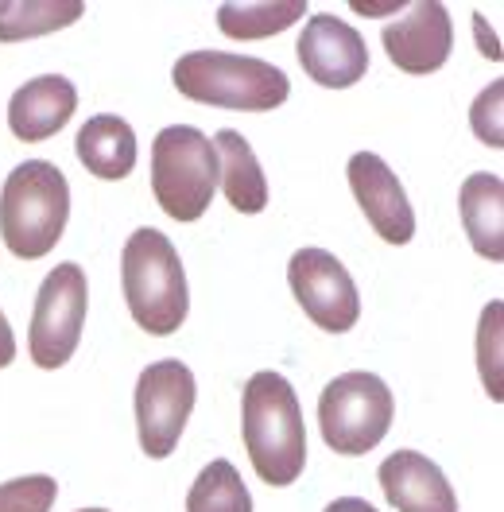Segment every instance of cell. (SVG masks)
<instances>
[{"label": "cell", "instance_id": "cell-1", "mask_svg": "<svg viewBox=\"0 0 504 512\" xmlns=\"http://www.w3.org/2000/svg\"><path fill=\"white\" fill-rule=\"evenodd\" d=\"M241 427L252 470L264 485H291L307 466V423L284 373H252L241 396Z\"/></svg>", "mask_w": 504, "mask_h": 512}, {"label": "cell", "instance_id": "cell-2", "mask_svg": "<svg viewBox=\"0 0 504 512\" xmlns=\"http://www.w3.org/2000/svg\"><path fill=\"white\" fill-rule=\"evenodd\" d=\"M121 288H125V303L128 311H132V322L144 334L171 338L187 322L190 291L183 260H179V249L171 245V237L152 229V225L136 229L125 241Z\"/></svg>", "mask_w": 504, "mask_h": 512}, {"label": "cell", "instance_id": "cell-3", "mask_svg": "<svg viewBox=\"0 0 504 512\" xmlns=\"http://www.w3.org/2000/svg\"><path fill=\"white\" fill-rule=\"evenodd\" d=\"M70 222V183L47 160H28L12 167L0 191V237L8 253L20 260L47 256Z\"/></svg>", "mask_w": 504, "mask_h": 512}, {"label": "cell", "instance_id": "cell-4", "mask_svg": "<svg viewBox=\"0 0 504 512\" xmlns=\"http://www.w3.org/2000/svg\"><path fill=\"white\" fill-rule=\"evenodd\" d=\"M171 82L190 101L237 109V113H272L291 94V82L280 66L252 59V55H225V51L179 55Z\"/></svg>", "mask_w": 504, "mask_h": 512}, {"label": "cell", "instance_id": "cell-5", "mask_svg": "<svg viewBox=\"0 0 504 512\" xmlns=\"http://www.w3.org/2000/svg\"><path fill=\"white\" fill-rule=\"evenodd\" d=\"M218 191L214 140L194 125H171L152 140V194L175 222H198Z\"/></svg>", "mask_w": 504, "mask_h": 512}, {"label": "cell", "instance_id": "cell-6", "mask_svg": "<svg viewBox=\"0 0 504 512\" xmlns=\"http://www.w3.org/2000/svg\"><path fill=\"white\" fill-rule=\"evenodd\" d=\"M392 416H396L392 388L377 373H365V369L334 377L318 396L322 439L334 454H346V458L380 447L392 427Z\"/></svg>", "mask_w": 504, "mask_h": 512}, {"label": "cell", "instance_id": "cell-7", "mask_svg": "<svg viewBox=\"0 0 504 512\" xmlns=\"http://www.w3.org/2000/svg\"><path fill=\"white\" fill-rule=\"evenodd\" d=\"M86 307H90L86 272L74 260L55 264L39 284L32 326H28V353L39 369H63L74 357L86 326Z\"/></svg>", "mask_w": 504, "mask_h": 512}, {"label": "cell", "instance_id": "cell-8", "mask_svg": "<svg viewBox=\"0 0 504 512\" xmlns=\"http://www.w3.org/2000/svg\"><path fill=\"white\" fill-rule=\"evenodd\" d=\"M198 400L194 373L179 357L156 361L140 373L136 381V427H140V447L148 458H171L179 447L187 419Z\"/></svg>", "mask_w": 504, "mask_h": 512}, {"label": "cell", "instance_id": "cell-9", "mask_svg": "<svg viewBox=\"0 0 504 512\" xmlns=\"http://www.w3.org/2000/svg\"><path fill=\"white\" fill-rule=\"evenodd\" d=\"M287 284L307 319L326 334H346L361 319V295L346 264L326 249H299L287 264Z\"/></svg>", "mask_w": 504, "mask_h": 512}, {"label": "cell", "instance_id": "cell-10", "mask_svg": "<svg viewBox=\"0 0 504 512\" xmlns=\"http://www.w3.org/2000/svg\"><path fill=\"white\" fill-rule=\"evenodd\" d=\"M303 70L326 90H346L357 86L369 70V47L361 32L338 20L334 12H318L303 24V35L295 43Z\"/></svg>", "mask_w": 504, "mask_h": 512}, {"label": "cell", "instance_id": "cell-11", "mask_svg": "<svg viewBox=\"0 0 504 512\" xmlns=\"http://www.w3.org/2000/svg\"><path fill=\"white\" fill-rule=\"evenodd\" d=\"M346 179L357 206L365 210V218L377 229L380 241L408 245L415 237V210H411L408 191L396 179V171L380 160L377 152H357L346 163Z\"/></svg>", "mask_w": 504, "mask_h": 512}, {"label": "cell", "instance_id": "cell-12", "mask_svg": "<svg viewBox=\"0 0 504 512\" xmlns=\"http://www.w3.org/2000/svg\"><path fill=\"white\" fill-rule=\"evenodd\" d=\"M384 51L404 74H435L454 51V24L442 0H419L392 24H384Z\"/></svg>", "mask_w": 504, "mask_h": 512}, {"label": "cell", "instance_id": "cell-13", "mask_svg": "<svg viewBox=\"0 0 504 512\" xmlns=\"http://www.w3.org/2000/svg\"><path fill=\"white\" fill-rule=\"evenodd\" d=\"M380 489L396 512H458V497L439 466L419 450H396L380 462Z\"/></svg>", "mask_w": 504, "mask_h": 512}, {"label": "cell", "instance_id": "cell-14", "mask_svg": "<svg viewBox=\"0 0 504 512\" xmlns=\"http://www.w3.org/2000/svg\"><path fill=\"white\" fill-rule=\"evenodd\" d=\"M78 109V90L63 74H39L32 82H24L12 101H8V128L16 140L39 144L51 140L55 132H63L66 121Z\"/></svg>", "mask_w": 504, "mask_h": 512}, {"label": "cell", "instance_id": "cell-15", "mask_svg": "<svg viewBox=\"0 0 504 512\" xmlns=\"http://www.w3.org/2000/svg\"><path fill=\"white\" fill-rule=\"evenodd\" d=\"M74 152H78V163L94 175V179H105V183H121L132 175L136 167V132L125 117H113V113H97L90 117L78 140H74Z\"/></svg>", "mask_w": 504, "mask_h": 512}, {"label": "cell", "instance_id": "cell-16", "mask_svg": "<svg viewBox=\"0 0 504 512\" xmlns=\"http://www.w3.org/2000/svg\"><path fill=\"white\" fill-rule=\"evenodd\" d=\"M458 210L466 237L477 253L493 264L504 260V183L493 171H477L458 191Z\"/></svg>", "mask_w": 504, "mask_h": 512}, {"label": "cell", "instance_id": "cell-17", "mask_svg": "<svg viewBox=\"0 0 504 512\" xmlns=\"http://www.w3.org/2000/svg\"><path fill=\"white\" fill-rule=\"evenodd\" d=\"M214 152H218V183L229 198V206L241 214H260L268 206V179L260 171L252 144L241 132L221 128L214 136Z\"/></svg>", "mask_w": 504, "mask_h": 512}, {"label": "cell", "instance_id": "cell-18", "mask_svg": "<svg viewBox=\"0 0 504 512\" xmlns=\"http://www.w3.org/2000/svg\"><path fill=\"white\" fill-rule=\"evenodd\" d=\"M86 4L78 0H0V43H20L78 24Z\"/></svg>", "mask_w": 504, "mask_h": 512}, {"label": "cell", "instance_id": "cell-19", "mask_svg": "<svg viewBox=\"0 0 504 512\" xmlns=\"http://www.w3.org/2000/svg\"><path fill=\"white\" fill-rule=\"evenodd\" d=\"M307 16L303 0H284V4H221L218 28L229 39H268V35L287 32Z\"/></svg>", "mask_w": 504, "mask_h": 512}, {"label": "cell", "instance_id": "cell-20", "mask_svg": "<svg viewBox=\"0 0 504 512\" xmlns=\"http://www.w3.org/2000/svg\"><path fill=\"white\" fill-rule=\"evenodd\" d=\"M187 512H252V493L237 466L214 458L190 485Z\"/></svg>", "mask_w": 504, "mask_h": 512}, {"label": "cell", "instance_id": "cell-21", "mask_svg": "<svg viewBox=\"0 0 504 512\" xmlns=\"http://www.w3.org/2000/svg\"><path fill=\"white\" fill-rule=\"evenodd\" d=\"M501 319H504V307L501 299H493L485 311H481V326H477V365H481V381H485V392L493 404L504 400V381H501V369H504V357H501Z\"/></svg>", "mask_w": 504, "mask_h": 512}, {"label": "cell", "instance_id": "cell-22", "mask_svg": "<svg viewBox=\"0 0 504 512\" xmlns=\"http://www.w3.org/2000/svg\"><path fill=\"white\" fill-rule=\"evenodd\" d=\"M59 497V485L47 474H28V478L4 481L0 485V512H51Z\"/></svg>", "mask_w": 504, "mask_h": 512}, {"label": "cell", "instance_id": "cell-23", "mask_svg": "<svg viewBox=\"0 0 504 512\" xmlns=\"http://www.w3.org/2000/svg\"><path fill=\"white\" fill-rule=\"evenodd\" d=\"M501 105H504V82H493L489 90H481L470 109V125L473 136L489 148H504V132H501Z\"/></svg>", "mask_w": 504, "mask_h": 512}, {"label": "cell", "instance_id": "cell-24", "mask_svg": "<svg viewBox=\"0 0 504 512\" xmlns=\"http://www.w3.org/2000/svg\"><path fill=\"white\" fill-rule=\"evenodd\" d=\"M12 361H16V334H12V326H8L4 311H0V369L12 365Z\"/></svg>", "mask_w": 504, "mask_h": 512}, {"label": "cell", "instance_id": "cell-25", "mask_svg": "<svg viewBox=\"0 0 504 512\" xmlns=\"http://www.w3.org/2000/svg\"><path fill=\"white\" fill-rule=\"evenodd\" d=\"M326 512H377L369 501H361V497H338V501H330Z\"/></svg>", "mask_w": 504, "mask_h": 512}, {"label": "cell", "instance_id": "cell-26", "mask_svg": "<svg viewBox=\"0 0 504 512\" xmlns=\"http://www.w3.org/2000/svg\"><path fill=\"white\" fill-rule=\"evenodd\" d=\"M78 512H109V509H78Z\"/></svg>", "mask_w": 504, "mask_h": 512}]
</instances>
